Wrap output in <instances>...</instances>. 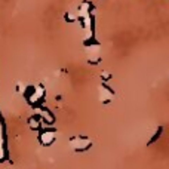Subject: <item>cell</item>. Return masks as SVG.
<instances>
[{"label":"cell","instance_id":"6da1fadb","mask_svg":"<svg viewBox=\"0 0 169 169\" xmlns=\"http://www.w3.org/2000/svg\"><path fill=\"white\" fill-rule=\"evenodd\" d=\"M162 132H163V126H157V129H156V132H154V135L151 137V139H148V142H147V145H151V144H154V142L160 138V135H162Z\"/></svg>","mask_w":169,"mask_h":169},{"label":"cell","instance_id":"7a4b0ae2","mask_svg":"<svg viewBox=\"0 0 169 169\" xmlns=\"http://www.w3.org/2000/svg\"><path fill=\"white\" fill-rule=\"evenodd\" d=\"M92 147V142H88L86 145H82V147H77L74 148V153H85V151H89Z\"/></svg>","mask_w":169,"mask_h":169},{"label":"cell","instance_id":"3957f363","mask_svg":"<svg viewBox=\"0 0 169 169\" xmlns=\"http://www.w3.org/2000/svg\"><path fill=\"white\" fill-rule=\"evenodd\" d=\"M102 88H105V89H107V91H108V92H111V94L114 95V91H113V89H111L110 86H107V85H102Z\"/></svg>","mask_w":169,"mask_h":169}]
</instances>
